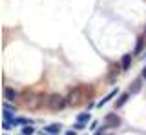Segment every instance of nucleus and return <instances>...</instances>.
Returning a JSON list of instances; mask_svg holds the SVG:
<instances>
[{
    "label": "nucleus",
    "instance_id": "1",
    "mask_svg": "<svg viewBox=\"0 0 146 135\" xmlns=\"http://www.w3.org/2000/svg\"><path fill=\"white\" fill-rule=\"evenodd\" d=\"M44 104L48 106L49 110L60 111V110H64V108L68 106V102H66V99L62 95H58V93H49V95L44 99Z\"/></svg>",
    "mask_w": 146,
    "mask_h": 135
},
{
    "label": "nucleus",
    "instance_id": "2",
    "mask_svg": "<svg viewBox=\"0 0 146 135\" xmlns=\"http://www.w3.org/2000/svg\"><path fill=\"white\" fill-rule=\"evenodd\" d=\"M84 86H79V88H73L70 89V93H68V97H66V102H68V106H75V104H79V102L82 101V97H84Z\"/></svg>",
    "mask_w": 146,
    "mask_h": 135
},
{
    "label": "nucleus",
    "instance_id": "3",
    "mask_svg": "<svg viewBox=\"0 0 146 135\" xmlns=\"http://www.w3.org/2000/svg\"><path fill=\"white\" fill-rule=\"evenodd\" d=\"M24 102L29 106V110H36L42 102V97L40 95H35V93H26L24 95Z\"/></svg>",
    "mask_w": 146,
    "mask_h": 135
},
{
    "label": "nucleus",
    "instance_id": "4",
    "mask_svg": "<svg viewBox=\"0 0 146 135\" xmlns=\"http://www.w3.org/2000/svg\"><path fill=\"white\" fill-rule=\"evenodd\" d=\"M121 126V119L115 115V113H108L106 117H104V128H119Z\"/></svg>",
    "mask_w": 146,
    "mask_h": 135
},
{
    "label": "nucleus",
    "instance_id": "5",
    "mask_svg": "<svg viewBox=\"0 0 146 135\" xmlns=\"http://www.w3.org/2000/svg\"><path fill=\"white\" fill-rule=\"evenodd\" d=\"M2 117H4V120H13L15 119V108H13L11 104H4V111H2Z\"/></svg>",
    "mask_w": 146,
    "mask_h": 135
},
{
    "label": "nucleus",
    "instance_id": "6",
    "mask_svg": "<svg viewBox=\"0 0 146 135\" xmlns=\"http://www.w3.org/2000/svg\"><path fill=\"white\" fill-rule=\"evenodd\" d=\"M130 66H131V55L126 53V55H122V58H121V69L126 71V69H130Z\"/></svg>",
    "mask_w": 146,
    "mask_h": 135
},
{
    "label": "nucleus",
    "instance_id": "7",
    "mask_svg": "<svg viewBox=\"0 0 146 135\" xmlns=\"http://www.w3.org/2000/svg\"><path fill=\"white\" fill-rule=\"evenodd\" d=\"M117 93H119V89H117V88H115V89H111V91H110V93H108V95H106V97H104V99H102V101H99V104H97V106H99V108H102L104 104H106V102H110V101H111V99H113V97H115V95H117Z\"/></svg>",
    "mask_w": 146,
    "mask_h": 135
},
{
    "label": "nucleus",
    "instance_id": "8",
    "mask_svg": "<svg viewBox=\"0 0 146 135\" xmlns=\"http://www.w3.org/2000/svg\"><path fill=\"white\" fill-rule=\"evenodd\" d=\"M17 97H18V93L13 88H6V89H4V99H6V101H15Z\"/></svg>",
    "mask_w": 146,
    "mask_h": 135
},
{
    "label": "nucleus",
    "instance_id": "9",
    "mask_svg": "<svg viewBox=\"0 0 146 135\" xmlns=\"http://www.w3.org/2000/svg\"><path fill=\"white\" fill-rule=\"evenodd\" d=\"M44 132H48L49 135H58V133H60V126H58V124H49V126H46Z\"/></svg>",
    "mask_w": 146,
    "mask_h": 135
},
{
    "label": "nucleus",
    "instance_id": "10",
    "mask_svg": "<svg viewBox=\"0 0 146 135\" xmlns=\"http://www.w3.org/2000/svg\"><path fill=\"white\" fill-rule=\"evenodd\" d=\"M90 120H91V115L88 113V111H84V113H79V115H77V122H90Z\"/></svg>",
    "mask_w": 146,
    "mask_h": 135
},
{
    "label": "nucleus",
    "instance_id": "11",
    "mask_svg": "<svg viewBox=\"0 0 146 135\" xmlns=\"http://www.w3.org/2000/svg\"><path fill=\"white\" fill-rule=\"evenodd\" d=\"M130 95H131V93H122V95L117 99V104H115V108H122V106H124V102L128 101V99H130Z\"/></svg>",
    "mask_w": 146,
    "mask_h": 135
},
{
    "label": "nucleus",
    "instance_id": "12",
    "mask_svg": "<svg viewBox=\"0 0 146 135\" xmlns=\"http://www.w3.org/2000/svg\"><path fill=\"white\" fill-rule=\"evenodd\" d=\"M143 48H144V38H139V40H137V44H135L133 53H135V55H141V53H143Z\"/></svg>",
    "mask_w": 146,
    "mask_h": 135
},
{
    "label": "nucleus",
    "instance_id": "13",
    "mask_svg": "<svg viewBox=\"0 0 146 135\" xmlns=\"http://www.w3.org/2000/svg\"><path fill=\"white\" fill-rule=\"evenodd\" d=\"M141 82H143V80H135V82L133 84H131V86L130 88H128V93H131V95H133V93H137V91H139V88H141Z\"/></svg>",
    "mask_w": 146,
    "mask_h": 135
},
{
    "label": "nucleus",
    "instance_id": "14",
    "mask_svg": "<svg viewBox=\"0 0 146 135\" xmlns=\"http://www.w3.org/2000/svg\"><path fill=\"white\" fill-rule=\"evenodd\" d=\"M33 133H35V128L31 124H27V126L22 128V135H33Z\"/></svg>",
    "mask_w": 146,
    "mask_h": 135
},
{
    "label": "nucleus",
    "instance_id": "15",
    "mask_svg": "<svg viewBox=\"0 0 146 135\" xmlns=\"http://www.w3.org/2000/svg\"><path fill=\"white\" fill-rule=\"evenodd\" d=\"M11 126H13V122H11V120H4V122H2V128H4V130H9Z\"/></svg>",
    "mask_w": 146,
    "mask_h": 135
},
{
    "label": "nucleus",
    "instance_id": "16",
    "mask_svg": "<svg viewBox=\"0 0 146 135\" xmlns=\"http://www.w3.org/2000/svg\"><path fill=\"white\" fill-rule=\"evenodd\" d=\"M84 122H75V130H82V128H84Z\"/></svg>",
    "mask_w": 146,
    "mask_h": 135
},
{
    "label": "nucleus",
    "instance_id": "17",
    "mask_svg": "<svg viewBox=\"0 0 146 135\" xmlns=\"http://www.w3.org/2000/svg\"><path fill=\"white\" fill-rule=\"evenodd\" d=\"M141 77H143V79H144V80H146V66H144V68H143V73H141Z\"/></svg>",
    "mask_w": 146,
    "mask_h": 135
},
{
    "label": "nucleus",
    "instance_id": "18",
    "mask_svg": "<svg viewBox=\"0 0 146 135\" xmlns=\"http://www.w3.org/2000/svg\"><path fill=\"white\" fill-rule=\"evenodd\" d=\"M64 135H77V133H75V132H73V130H68V132H66V133H64Z\"/></svg>",
    "mask_w": 146,
    "mask_h": 135
},
{
    "label": "nucleus",
    "instance_id": "19",
    "mask_svg": "<svg viewBox=\"0 0 146 135\" xmlns=\"http://www.w3.org/2000/svg\"><path fill=\"white\" fill-rule=\"evenodd\" d=\"M38 135H49L48 132H38Z\"/></svg>",
    "mask_w": 146,
    "mask_h": 135
},
{
    "label": "nucleus",
    "instance_id": "20",
    "mask_svg": "<svg viewBox=\"0 0 146 135\" xmlns=\"http://www.w3.org/2000/svg\"><path fill=\"white\" fill-rule=\"evenodd\" d=\"M144 35H146V28H144Z\"/></svg>",
    "mask_w": 146,
    "mask_h": 135
},
{
    "label": "nucleus",
    "instance_id": "21",
    "mask_svg": "<svg viewBox=\"0 0 146 135\" xmlns=\"http://www.w3.org/2000/svg\"><path fill=\"white\" fill-rule=\"evenodd\" d=\"M4 135H6V133H4Z\"/></svg>",
    "mask_w": 146,
    "mask_h": 135
}]
</instances>
